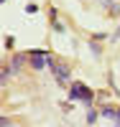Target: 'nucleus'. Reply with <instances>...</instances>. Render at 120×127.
<instances>
[{
	"instance_id": "f257e3e1",
	"label": "nucleus",
	"mask_w": 120,
	"mask_h": 127,
	"mask_svg": "<svg viewBox=\"0 0 120 127\" xmlns=\"http://www.w3.org/2000/svg\"><path fill=\"white\" fill-rule=\"evenodd\" d=\"M72 97H74V99H84V102H90V99H92V92L87 89L84 84H74V87H72Z\"/></svg>"
},
{
	"instance_id": "f03ea898",
	"label": "nucleus",
	"mask_w": 120,
	"mask_h": 127,
	"mask_svg": "<svg viewBox=\"0 0 120 127\" xmlns=\"http://www.w3.org/2000/svg\"><path fill=\"white\" fill-rule=\"evenodd\" d=\"M31 64H33V69H41L43 64H46V56H43L41 51H33V54H31Z\"/></svg>"
},
{
	"instance_id": "7ed1b4c3",
	"label": "nucleus",
	"mask_w": 120,
	"mask_h": 127,
	"mask_svg": "<svg viewBox=\"0 0 120 127\" xmlns=\"http://www.w3.org/2000/svg\"><path fill=\"white\" fill-rule=\"evenodd\" d=\"M51 66H54V74H56V76L64 81V79H67L69 76V71H67V66H61V64H51Z\"/></svg>"
}]
</instances>
